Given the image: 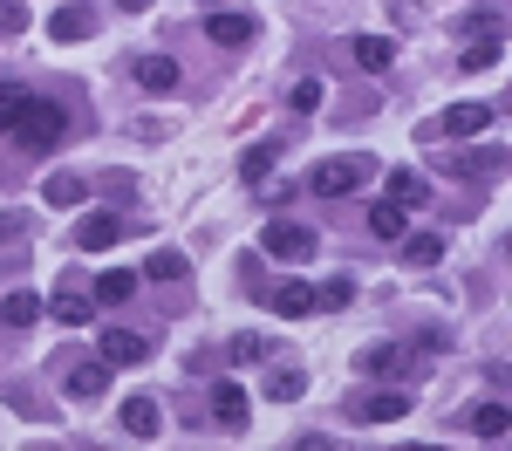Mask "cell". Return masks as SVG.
Instances as JSON below:
<instances>
[{"label":"cell","mask_w":512,"mask_h":451,"mask_svg":"<svg viewBox=\"0 0 512 451\" xmlns=\"http://www.w3.org/2000/svg\"><path fill=\"white\" fill-rule=\"evenodd\" d=\"M62 137H69V110H62V103H48V96H35V103H28V110H21V123H14V144H21V151H55V144H62Z\"/></svg>","instance_id":"1"},{"label":"cell","mask_w":512,"mask_h":451,"mask_svg":"<svg viewBox=\"0 0 512 451\" xmlns=\"http://www.w3.org/2000/svg\"><path fill=\"white\" fill-rule=\"evenodd\" d=\"M369 171H376V158H328V164H315L308 185H315V199H349Z\"/></svg>","instance_id":"2"},{"label":"cell","mask_w":512,"mask_h":451,"mask_svg":"<svg viewBox=\"0 0 512 451\" xmlns=\"http://www.w3.org/2000/svg\"><path fill=\"white\" fill-rule=\"evenodd\" d=\"M267 253H274V260H308V253H315V233H308L301 219H267Z\"/></svg>","instance_id":"3"},{"label":"cell","mask_w":512,"mask_h":451,"mask_svg":"<svg viewBox=\"0 0 512 451\" xmlns=\"http://www.w3.org/2000/svg\"><path fill=\"white\" fill-rule=\"evenodd\" d=\"M492 117H499L492 103H451V110L431 123V137H478V130H485Z\"/></svg>","instance_id":"4"},{"label":"cell","mask_w":512,"mask_h":451,"mask_svg":"<svg viewBox=\"0 0 512 451\" xmlns=\"http://www.w3.org/2000/svg\"><path fill=\"white\" fill-rule=\"evenodd\" d=\"M144 356H151L144 328H103V363L110 369H130V363H144Z\"/></svg>","instance_id":"5"},{"label":"cell","mask_w":512,"mask_h":451,"mask_svg":"<svg viewBox=\"0 0 512 451\" xmlns=\"http://www.w3.org/2000/svg\"><path fill=\"white\" fill-rule=\"evenodd\" d=\"M123 233H130L123 212H89V219L76 226V246H82V253H103V246H117Z\"/></svg>","instance_id":"6"},{"label":"cell","mask_w":512,"mask_h":451,"mask_svg":"<svg viewBox=\"0 0 512 451\" xmlns=\"http://www.w3.org/2000/svg\"><path fill=\"white\" fill-rule=\"evenodd\" d=\"M349 410L362 424H396V417L410 410V397H403V390H376V397H349Z\"/></svg>","instance_id":"7"},{"label":"cell","mask_w":512,"mask_h":451,"mask_svg":"<svg viewBox=\"0 0 512 451\" xmlns=\"http://www.w3.org/2000/svg\"><path fill=\"white\" fill-rule=\"evenodd\" d=\"M349 55H355V69L383 76V69L396 62V41H390V35H355V48H349Z\"/></svg>","instance_id":"8"},{"label":"cell","mask_w":512,"mask_h":451,"mask_svg":"<svg viewBox=\"0 0 512 451\" xmlns=\"http://www.w3.org/2000/svg\"><path fill=\"white\" fill-rule=\"evenodd\" d=\"M103 390H110V363H76V369H69V397L96 404Z\"/></svg>","instance_id":"9"},{"label":"cell","mask_w":512,"mask_h":451,"mask_svg":"<svg viewBox=\"0 0 512 451\" xmlns=\"http://www.w3.org/2000/svg\"><path fill=\"white\" fill-rule=\"evenodd\" d=\"M41 315H48L41 294H7V301H0V322H7V328H35Z\"/></svg>","instance_id":"10"},{"label":"cell","mask_w":512,"mask_h":451,"mask_svg":"<svg viewBox=\"0 0 512 451\" xmlns=\"http://www.w3.org/2000/svg\"><path fill=\"white\" fill-rule=\"evenodd\" d=\"M205 35L219 41V48H246V41H253V21H246V14H212Z\"/></svg>","instance_id":"11"},{"label":"cell","mask_w":512,"mask_h":451,"mask_svg":"<svg viewBox=\"0 0 512 451\" xmlns=\"http://www.w3.org/2000/svg\"><path fill=\"white\" fill-rule=\"evenodd\" d=\"M137 82H144L151 96H164V89H178V62H171V55H144V62H137Z\"/></svg>","instance_id":"12"},{"label":"cell","mask_w":512,"mask_h":451,"mask_svg":"<svg viewBox=\"0 0 512 451\" xmlns=\"http://www.w3.org/2000/svg\"><path fill=\"white\" fill-rule=\"evenodd\" d=\"M212 417H219L226 431H239V424H246V390H239V383H219V390H212Z\"/></svg>","instance_id":"13"},{"label":"cell","mask_w":512,"mask_h":451,"mask_svg":"<svg viewBox=\"0 0 512 451\" xmlns=\"http://www.w3.org/2000/svg\"><path fill=\"white\" fill-rule=\"evenodd\" d=\"M158 404H151V397H130V404H123V431H130V438H158Z\"/></svg>","instance_id":"14"},{"label":"cell","mask_w":512,"mask_h":451,"mask_svg":"<svg viewBox=\"0 0 512 451\" xmlns=\"http://www.w3.org/2000/svg\"><path fill=\"white\" fill-rule=\"evenodd\" d=\"M403 226H410V212H403L396 199L369 205V233H376V240H403Z\"/></svg>","instance_id":"15"},{"label":"cell","mask_w":512,"mask_h":451,"mask_svg":"<svg viewBox=\"0 0 512 451\" xmlns=\"http://www.w3.org/2000/svg\"><path fill=\"white\" fill-rule=\"evenodd\" d=\"M48 35H55V41H82V35H89V7H76V0L55 7V14H48Z\"/></svg>","instance_id":"16"},{"label":"cell","mask_w":512,"mask_h":451,"mask_svg":"<svg viewBox=\"0 0 512 451\" xmlns=\"http://www.w3.org/2000/svg\"><path fill=\"white\" fill-rule=\"evenodd\" d=\"M28 103H35V89H28V82H0V130H14Z\"/></svg>","instance_id":"17"},{"label":"cell","mask_w":512,"mask_h":451,"mask_svg":"<svg viewBox=\"0 0 512 451\" xmlns=\"http://www.w3.org/2000/svg\"><path fill=\"white\" fill-rule=\"evenodd\" d=\"M403 369H410V356L390 349V342L383 349H362V376H403Z\"/></svg>","instance_id":"18"},{"label":"cell","mask_w":512,"mask_h":451,"mask_svg":"<svg viewBox=\"0 0 512 451\" xmlns=\"http://www.w3.org/2000/svg\"><path fill=\"white\" fill-rule=\"evenodd\" d=\"M274 308L287 315V322H301V315H315L321 301H315V287H301V281H294V287H280V294H274Z\"/></svg>","instance_id":"19"},{"label":"cell","mask_w":512,"mask_h":451,"mask_svg":"<svg viewBox=\"0 0 512 451\" xmlns=\"http://www.w3.org/2000/svg\"><path fill=\"white\" fill-rule=\"evenodd\" d=\"M130 294H137V274H130V267H117V274L96 281V301H103V308H123Z\"/></svg>","instance_id":"20"},{"label":"cell","mask_w":512,"mask_h":451,"mask_svg":"<svg viewBox=\"0 0 512 451\" xmlns=\"http://www.w3.org/2000/svg\"><path fill=\"white\" fill-rule=\"evenodd\" d=\"M390 199L403 205V212H410V205H424V199H431V185H424L417 171H390Z\"/></svg>","instance_id":"21"},{"label":"cell","mask_w":512,"mask_h":451,"mask_svg":"<svg viewBox=\"0 0 512 451\" xmlns=\"http://www.w3.org/2000/svg\"><path fill=\"white\" fill-rule=\"evenodd\" d=\"M403 260H410V267H437V260H444V240H437V233H410V240H403Z\"/></svg>","instance_id":"22"},{"label":"cell","mask_w":512,"mask_h":451,"mask_svg":"<svg viewBox=\"0 0 512 451\" xmlns=\"http://www.w3.org/2000/svg\"><path fill=\"white\" fill-rule=\"evenodd\" d=\"M48 315H55V322H69V328H82V322H89V294H55V301H48Z\"/></svg>","instance_id":"23"},{"label":"cell","mask_w":512,"mask_h":451,"mask_svg":"<svg viewBox=\"0 0 512 451\" xmlns=\"http://www.w3.org/2000/svg\"><path fill=\"white\" fill-rule=\"evenodd\" d=\"M280 158V144L274 137H267V144H253V151H246V158H239V171H246V185H260V178H267V164Z\"/></svg>","instance_id":"24"},{"label":"cell","mask_w":512,"mask_h":451,"mask_svg":"<svg viewBox=\"0 0 512 451\" xmlns=\"http://www.w3.org/2000/svg\"><path fill=\"white\" fill-rule=\"evenodd\" d=\"M48 205H82V178L76 171H55V178H48Z\"/></svg>","instance_id":"25"},{"label":"cell","mask_w":512,"mask_h":451,"mask_svg":"<svg viewBox=\"0 0 512 451\" xmlns=\"http://www.w3.org/2000/svg\"><path fill=\"white\" fill-rule=\"evenodd\" d=\"M144 274H151V281H185V253H151Z\"/></svg>","instance_id":"26"},{"label":"cell","mask_w":512,"mask_h":451,"mask_svg":"<svg viewBox=\"0 0 512 451\" xmlns=\"http://www.w3.org/2000/svg\"><path fill=\"white\" fill-rule=\"evenodd\" d=\"M506 424H512L506 404H485V410L472 417V431H478V438H506Z\"/></svg>","instance_id":"27"},{"label":"cell","mask_w":512,"mask_h":451,"mask_svg":"<svg viewBox=\"0 0 512 451\" xmlns=\"http://www.w3.org/2000/svg\"><path fill=\"white\" fill-rule=\"evenodd\" d=\"M499 55H506L499 41H465V55H458V62H465V69H492Z\"/></svg>","instance_id":"28"},{"label":"cell","mask_w":512,"mask_h":451,"mask_svg":"<svg viewBox=\"0 0 512 451\" xmlns=\"http://www.w3.org/2000/svg\"><path fill=\"white\" fill-rule=\"evenodd\" d=\"M28 28V0H0V41Z\"/></svg>","instance_id":"29"},{"label":"cell","mask_w":512,"mask_h":451,"mask_svg":"<svg viewBox=\"0 0 512 451\" xmlns=\"http://www.w3.org/2000/svg\"><path fill=\"white\" fill-rule=\"evenodd\" d=\"M226 356H233V363H260V356H267V342H260V335H233V342H226Z\"/></svg>","instance_id":"30"},{"label":"cell","mask_w":512,"mask_h":451,"mask_svg":"<svg viewBox=\"0 0 512 451\" xmlns=\"http://www.w3.org/2000/svg\"><path fill=\"white\" fill-rule=\"evenodd\" d=\"M301 383H308L301 369H274V383H267V390H274L280 404H294V397H301Z\"/></svg>","instance_id":"31"},{"label":"cell","mask_w":512,"mask_h":451,"mask_svg":"<svg viewBox=\"0 0 512 451\" xmlns=\"http://www.w3.org/2000/svg\"><path fill=\"white\" fill-rule=\"evenodd\" d=\"M499 158H485V151H465V158H451V178H472V171H492Z\"/></svg>","instance_id":"32"},{"label":"cell","mask_w":512,"mask_h":451,"mask_svg":"<svg viewBox=\"0 0 512 451\" xmlns=\"http://www.w3.org/2000/svg\"><path fill=\"white\" fill-rule=\"evenodd\" d=\"M315 103H321V76L294 82V110H301V117H308V110H315Z\"/></svg>","instance_id":"33"},{"label":"cell","mask_w":512,"mask_h":451,"mask_svg":"<svg viewBox=\"0 0 512 451\" xmlns=\"http://www.w3.org/2000/svg\"><path fill=\"white\" fill-rule=\"evenodd\" d=\"M349 294H355L349 281H328V287H315V301H321V308H349Z\"/></svg>","instance_id":"34"},{"label":"cell","mask_w":512,"mask_h":451,"mask_svg":"<svg viewBox=\"0 0 512 451\" xmlns=\"http://www.w3.org/2000/svg\"><path fill=\"white\" fill-rule=\"evenodd\" d=\"M21 226H28V219H21V212H0V240H14V233H21Z\"/></svg>","instance_id":"35"},{"label":"cell","mask_w":512,"mask_h":451,"mask_svg":"<svg viewBox=\"0 0 512 451\" xmlns=\"http://www.w3.org/2000/svg\"><path fill=\"white\" fill-rule=\"evenodd\" d=\"M117 7H130V14H137V7H144V0H117Z\"/></svg>","instance_id":"36"}]
</instances>
